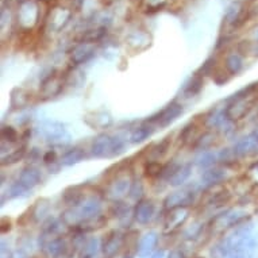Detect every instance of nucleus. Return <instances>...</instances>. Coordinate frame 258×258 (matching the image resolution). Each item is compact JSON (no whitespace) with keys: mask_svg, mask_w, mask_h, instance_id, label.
<instances>
[{"mask_svg":"<svg viewBox=\"0 0 258 258\" xmlns=\"http://www.w3.org/2000/svg\"><path fill=\"white\" fill-rule=\"evenodd\" d=\"M103 202L96 195L87 196L80 203L71 207L62 214L63 223L68 226H84L102 214Z\"/></svg>","mask_w":258,"mask_h":258,"instance_id":"f257e3e1","label":"nucleus"},{"mask_svg":"<svg viewBox=\"0 0 258 258\" xmlns=\"http://www.w3.org/2000/svg\"><path fill=\"white\" fill-rule=\"evenodd\" d=\"M126 144L119 136L100 134L91 145V154L95 158H112L124 152Z\"/></svg>","mask_w":258,"mask_h":258,"instance_id":"f03ea898","label":"nucleus"},{"mask_svg":"<svg viewBox=\"0 0 258 258\" xmlns=\"http://www.w3.org/2000/svg\"><path fill=\"white\" fill-rule=\"evenodd\" d=\"M184 108L180 103H170L168 106L161 110L160 112H157L156 115H153L152 118L149 119L148 123L153 124L154 127H161V128H165V127L170 126L174 120H177L178 116L182 115Z\"/></svg>","mask_w":258,"mask_h":258,"instance_id":"7ed1b4c3","label":"nucleus"},{"mask_svg":"<svg viewBox=\"0 0 258 258\" xmlns=\"http://www.w3.org/2000/svg\"><path fill=\"white\" fill-rule=\"evenodd\" d=\"M195 190H177V192H173L166 196L164 204H165L166 210H169V211L174 208H186L195 202Z\"/></svg>","mask_w":258,"mask_h":258,"instance_id":"20e7f679","label":"nucleus"},{"mask_svg":"<svg viewBox=\"0 0 258 258\" xmlns=\"http://www.w3.org/2000/svg\"><path fill=\"white\" fill-rule=\"evenodd\" d=\"M124 246V235L116 230L107 234L102 242V251L107 258H114Z\"/></svg>","mask_w":258,"mask_h":258,"instance_id":"39448f33","label":"nucleus"},{"mask_svg":"<svg viewBox=\"0 0 258 258\" xmlns=\"http://www.w3.org/2000/svg\"><path fill=\"white\" fill-rule=\"evenodd\" d=\"M237 157H245L258 153V130H254L242 140H239L233 148Z\"/></svg>","mask_w":258,"mask_h":258,"instance_id":"423d86ee","label":"nucleus"},{"mask_svg":"<svg viewBox=\"0 0 258 258\" xmlns=\"http://www.w3.org/2000/svg\"><path fill=\"white\" fill-rule=\"evenodd\" d=\"M19 21L25 27H30L37 22L39 17V5L35 0H26L22 2L21 10H19Z\"/></svg>","mask_w":258,"mask_h":258,"instance_id":"0eeeda50","label":"nucleus"},{"mask_svg":"<svg viewBox=\"0 0 258 258\" xmlns=\"http://www.w3.org/2000/svg\"><path fill=\"white\" fill-rule=\"evenodd\" d=\"M38 132L39 134H42L50 142H58V144H61L65 137L69 138L68 133L63 128L62 124L57 122H45L42 126L39 127Z\"/></svg>","mask_w":258,"mask_h":258,"instance_id":"6e6552de","label":"nucleus"},{"mask_svg":"<svg viewBox=\"0 0 258 258\" xmlns=\"http://www.w3.org/2000/svg\"><path fill=\"white\" fill-rule=\"evenodd\" d=\"M158 234L156 231H149L144 234L140 238V243H138V250H137V255L140 258H149L154 253L157 245H158Z\"/></svg>","mask_w":258,"mask_h":258,"instance_id":"1a4fd4ad","label":"nucleus"},{"mask_svg":"<svg viewBox=\"0 0 258 258\" xmlns=\"http://www.w3.org/2000/svg\"><path fill=\"white\" fill-rule=\"evenodd\" d=\"M156 214V204L153 200H141L134 211V219L140 224L150 223Z\"/></svg>","mask_w":258,"mask_h":258,"instance_id":"9d476101","label":"nucleus"},{"mask_svg":"<svg viewBox=\"0 0 258 258\" xmlns=\"http://www.w3.org/2000/svg\"><path fill=\"white\" fill-rule=\"evenodd\" d=\"M132 180L127 176H118L114 181L111 182L108 186V196L111 199L118 200L128 194V190L132 188Z\"/></svg>","mask_w":258,"mask_h":258,"instance_id":"9b49d317","label":"nucleus"},{"mask_svg":"<svg viewBox=\"0 0 258 258\" xmlns=\"http://www.w3.org/2000/svg\"><path fill=\"white\" fill-rule=\"evenodd\" d=\"M18 181L21 182L25 188L31 190L41 184L42 176H41V172H39L38 168H35V166H26L25 169L21 172V174H19Z\"/></svg>","mask_w":258,"mask_h":258,"instance_id":"f8f14e48","label":"nucleus"},{"mask_svg":"<svg viewBox=\"0 0 258 258\" xmlns=\"http://www.w3.org/2000/svg\"><path fill=\"white\" fill-rule=\"evenodd\" d=\"M245 220H247V214L239 208L230 210V211L224 212L215 218V222H222L223 227H237L238 224H241Z\"/></svg>","mask_w":258,"mask_h":258,"instance_id":"ddd939ff","label":"nucleus"},{"mask_svg":"<svg viewBox=\"0 0 258 258\" xmlns=\"http://www.w3.org/2000/svg\"><path fill=\"white\" fill-rule=\"evenodd\" d=\"M93 54H95V45L92 42H80L72 49L71 58L73 62L79 65V63L87 62Z\"/></svg>","mask_w":258,"mask_h":258,"instance_id":"4468645a","label":"nucleus"},{"mask_svg":"<svg viewBox=\"0 0 258 258\" xmlns=\"http://www.w3.org/2000/svg\"><path fill=\"white\" fill-rule=\"evenodd\" d=\"M45 250L49 257L62 258L68 253L69 245L65 238H54V239L47 241V243L45 245Z\"/></svg>","mask_w":258,"mask_h":258,"instance_id":"2eb2a0df","label":"nucleus"},{"mask_svg":"<svg viewBox=\"0 0 258 258\" xmlns=\"http://www.w3.org/2000/svg\"><path fill=\"white\" fill-rule=\"evenodd\" d=\"M188 218V210L186 208H174V210H170L169 215L166 218L165 226L166 230H172L177 229L180 227L182 223H184V220Z\"/></svg>","mask_w":258,"mask_h":258,"instance_id":"dca6fc26","label":"nucleus"},{"mask_svg":"<svg viewBox=\"0 0 258 258\" xmlns=\"http://www.w3.org/2000/svg\"><path fill=\"white\" fill-rule=\"evenodd\" d=\"M227 178V172L223 168H210L202 174V181L206 185H215Z\"/></svg>","mask_w":258,"mask_h":258,"instance_id":"f3484780","label":"nucleus"},{"mask_svg":"<svg viewBox=\"0 0 258 258\" xmlns=\"http://www.w3.org/2000/svg\"><path fill=\"white\" fill-rule=\"evenodd\" d=\"M203 76L202 75H195L186 81L182 87V95L184 98H194L196 95H199L200 91L203 89Z\"/></svg>","mask_w":258,"mask_h":258,"instance_id":"a211bd4d","label":"nucleus"},{"mask_svg":"<svg viewBox=\"0 0 258 258\" xmlns=\"http://www.w3.org/2000/svg\"><path fill=\"white\" fill-rule=\"evenodd\" d=\"M87 158V153H85L84 149L80 148H75L71 149L68 152L65 153L62 157H61V165L63 166H73L81 162V161H84Z\"/></svg>","mask_w":258,"mask_h":258,"instance_id":"6ab92c4d","label":"nucleus"},{"mask_svg":"<svg viewBox=\"0 0 258 258\" xmlns=\"http://www.w3.org/2000/svg\"><path fill=\"white\" fill-rule=\"evenodd\" d=\"M154 133V126L150 124V123H145L142 126L137 127L132 132V136H130V142L134 145L142 144L144 141H146L148 138L153 136Z\"/></svg>","mask_w":258,"mask_h":258,"instance_id":"aec40b11","label":"nucleus"},{"mask_svg":"<svg viewBox=\"0 0 258 258\" xmlns=\"http://www.w3.org/2000/svg\"><path fill=\"white\" fill-rule=\"evenodd\" d=\"M216 161H219V157H218V153L215 152H208V150H204V152H200L198 156L195 157V165L200 169H210L212 166L215 165Z\"/></svg>","mask_w":258,"mask_h":258,"instance_id":"412c9836","label":"nucleus"},{"mask_svg":"<svg viewBox=\"0 0 258 258\" xmlns=\"http://www.w3.org/2000/svg\"><path fill=\"white\" fill-rule=\"evenodd\" d=\"M190 173H192V165H190V164L180 165L177 169H176V172L172 174V177L168 180V182H169L172 186H180L189 178Z\"/></svg>","mask_w":258,"mask_h":258,"instance_id":"4be33fe9","label":"nucleus"},{"mask_svg":"<svg viewBox=\"0 0 258 258\" xmlns=\"http://www.w3.org/2000/svg\"><path fill=\"white\" fill-rule=\"evenodd\" d=\"M224 67H226V71L230 73V75H238L241 72L242 68H243V61H242V57L237 53H231L226 57V61H224Z\"/></svg>","mask_w":258,"mask_h":258,"instance_id":"5701e85b","label":"nucleus"},{"mask_svg":"<svg viewBox=\"0 0 258 258\" xmlns=\"http://www.w3.org/2000/svg\"><path fill=\"white\" fill-rule=\"evenodd\" d=\"M26 154L25 148L17 149L14 150L13 153H10L9 156L2 157V165H13V164H17L18 161H21Z\"/></svg>","mask_w":258,"mask_h":258,"instance_id":"b1692460","label":"nucleus"},{"mask_svg":"<svg viewBox=\"0 0 258 258\" xmlns=\"http://www.w3.org/2000/svg\"><path fill=\"white\" fill-rule=\"evenodd\" d=\"M49 210H50V204L47 200H39L37 202L34 207V211H33V216H34L35 220L43 219L45 216L49 214Z\"/></svg>","mask_w":258,"mask_h":258,"instance_id":"393cba45","label":"nucleus"},{"mask_svg":"<svg viewBox=\"0 0 258 258\" xmlns=\"http://www.w3.org/2000/svg\"><path fill=\"white\" fill-rule=\"evenodd\" d=\"M2 140H3V142L14 144V142H17L19 140V133L14 127L5 126L2 128Z\"/></svg>","mask_w":258,"mask_h":258,"instance_id":"a878e982","label":"nucleus"},{"mask_svg":"<svg viewBox=\"0 0 258 258\" xmlns=\"http://www.w3.org/2000/svg\"><path fill=\"white\" fill-rule=\"evenodd\" d=\"M128 196H130L134 202H141L142 196H144V184H142V181H140V180L133 181L132 188L128 190Z\"/></svg>","mask_w":258,"mask_h":258,"instance_id":"bb28decb","label":"nucleus"},{"mask_svg":"<svg viewBox=\"0 0 258 258\" xmlns=\"http://www.w3.org/2000/svg\"><path fill=\"white\" fill-rule=\"evenodd\" d=\"M30 190L27 188L22 185L21 182L15 181L13 185L10 186V190H9V196L10 198H23V196H27L29 195Z\"/></svg>","mask_w":258,"mask_h":258,"instance_id":"cd10ccee","label":"nucleus"},{"mask_svg":"<svg viewBox=\"0 0 258 258\" xmlns=\"http://www.w3.org/2000/svg\"><path fill=\"white\" fill-rule=\"evenodd\" d=\"M214 140H215V137L212 136V134H210V133H206V134H203V137H202L200 140H198V144L195 145V148L200 149V150L203 152V150L208 149L212 144H214Z\"/></svg>","mask_w":258,"mask_h":258,"instance_id":"c85d7f7f","label":"nucleus"},{"mask_svg":"<svg viewBox=\"0 0 258 258\" xmlns=\"http://www.w3.org/2000/svg\"><path fill=\"white\" fill-rule=\"evenodd\" d=\"M162 166L158 164V162H149L148 165H146V174L148 176H150V177H156V176H161V173H162Z\"/></svg>","mask_w":258,"mask_h":258,"instance_id":"c756f323","label":"nucleus"},{"mask_svg":"<svg viewBox=\"0 0 258 258\" xmlns=\"http://www.w3.org/2000/svg\"><path fill=\"white\" fill-rule=\"evenodd\" d=\"M169 142H170V138L168 137V138H165V140L162 141L158 146H157L154 150H153V154L156 157H162L164 154H165L166 152H168V149H169Z\"/></svg>","mask_w":258,"mask_h":258,"instance_id":"7c9ffc66","label":"nucleus"},{"mask_svg":"<svg viewBox=\"0 0 258 258\" xmlns=\"http://www.w3.org/2000/svg\"><path fill=\"white\" fill-rule=\"evenodd\" d=\"M43 162L46 164L49 168H50L51 165H54L55 162H57V154H55V152H47L45 156H43Z\"/></svg>","mask_w":258,"mask_h":258,"instance_id":"2f4dec72","label":"nucleus"},{"mask_svg":"<svg viewBox=\"0 0 258 258\" xmlns=\"http://www.w3.org/2000/svg\"><path fill=\"white\" fill-rule=\"evenodd\" d=\"M149 258H168V255H166L165 250L161 249V250H157V251H154V253H153Z\"/></svg>","mask_w":258,"mask_h":258,"instance_id":"473e14b6","label":"nucleus"},{"mask_svg":"<svg viewBox=\"0 0 258 258\" xmlns=\"http://www.w3.org/2000/svg\"><path fill=\"white\" fill-rule=\"evenodd\" d=\"M169 258H184V254L181 251H173L172 254H169Z\"/></svg>","mask_w":258,"mask_h":258,"instance_id":"72a5a7b5","label":"nucleus"},{"mask_svg":"<svg viewBox=\"0 0 258 258\" xmlns=\"http://www.w3.org/2000/svg\"><path fill=\"white\" fill-rule=\"evenodd\" d=\"M255 37H257V38H258V30H257V33H255Z\"/></svg>","mask_w":258,"mask_h":258,"instance_id":"f704fd0d","label":"nucleus"},{"mask_svg":"<svg viewBox=\"0 0 258 258\" xmlns=\"http://www.w3.org/2000/svg\"><path fill=\"white\" fill-rule=\"evenodd\" d=\"M195 258H204V257H195Z\"/></svg>","mask_w":258,"mask_h":258,"instance_id":"c9c22d12","label":"nucleus"}]
</instances>
